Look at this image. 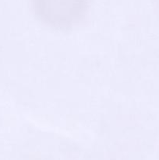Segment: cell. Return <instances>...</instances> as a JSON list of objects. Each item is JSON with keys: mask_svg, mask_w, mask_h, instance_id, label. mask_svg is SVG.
<instances>
[{"mask_svg": "<svg viewBox=\"0 0 159 160\" xmlns=\"http://www.w3.org/2000/svg\"><path fill=\"white\" fill-rule=\"evenodd\" d=\"M31 4L41 22L53 28L65 30L84 20L90 0H31Z\"/></svg>", "mask_w": 159, "mask_h": 160, "instance_id": "6da1fadb", "label": "cell"}]
</instances>
